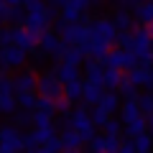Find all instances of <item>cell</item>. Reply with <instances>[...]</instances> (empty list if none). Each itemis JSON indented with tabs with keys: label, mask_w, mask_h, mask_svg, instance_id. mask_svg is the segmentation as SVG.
I'll use <instances>...</instances> for the list:
<instances>
[{
	"label": "cell",
	"mask_w": 153,
	"mask_h": 153,
	"mask_svg": "<svg viewBox=\"0 0 153 153\" xmlns=\"http://www.w3.org/2000/svg\"><path fill=\"white\" fill-rule=\"evenodd\" d=\"M69 125L74 128L79 135H82V140H84V143L92 140V135H94V123H92V117H89L87 107H76L74 112L69 115Z\"/></svg>",
	"instance_id": "1"
},
{
	"label": "cell",
	"mask_w": 153,
	"mask_h": 153,
	"mask_svg": "<svg viewBox=\"0 0 153 153\" xmlns=\"http://www.w3.org/2000/svg\"><path fill=\"white\" fill-rule=\"evenodd\" d=\"M64 44H79L82 49H87L89 44V21H74L66 26V31L61 33Z\"/></svg>",
	"instance_id": "2"
},
{
	"label": "cell",
	"mask_w": 153,
	"mask_h": 153,
	"mask_svg": "<svg viewBox=\"0 0 153 153\" xmlns=\"http://www.w3.org/2000/svg\"><path fill=\"white\" fill-rule=\"evenodd\" d=\"M23 151V135L16 125H0V153Z\"/></svg>",
	"instance_id": "3"
},
{
	"label": "cell",
	"mask_w": 153,
	"mask_h": 153,
	"mask_svg": "<svg viewBox=\"0 0 153 153\" xmlns=\"http://www.w3.org/2000/svg\"><path fill=\"white\" fill-rule=\"evenodd\" d=\"M115 36H117V28L110 18H94L89 23V38L94 41H105V44H112Z\"/></svg>",
	"instance_id": "4"
},
{
	"label": "cell",
	"mask_w": 153,
	"mask_h": 153,
	"mask_svg": "<svg viewBox=\"0 0 153 153\" xmlns=\"http://www.w3.org/2000/svg\"><path fill=\"white\" fill-rule=\"evenodd\" d=\"M23 26L31 28V31H36V33L46 31V28L51 26V10H49L46 5H44V8H33V10H28L26 18H23Z\"/></svg>",
	"instance_id": "5"
},
{
	"label": "cell",
	"mask_w": 153,
	"mask_h": 153,
	"mask_svg": "<svg viewBox=\"0 0 153 153\" xmlns=\"http://www.w3.org/2000/svg\"><path fill=\"white\" fill-rule=\"evenodd\" d=\"M36 89H38V94H44V97H51V100H56L59 94H64V84L59 82V76L51 71V74H41V76H36Z\"/></svg>",
	"instance_id": "6"
},
{
	"label": "cell",
	"mask_w": 153,
	"mask_h": 153,
	"mask_svg": "<svg viewBox=\"0 0 153 153\" xmlns=\"http://www.w3.org/2000/svg\"><path fill=\"white\" fill-rule=\"evenodd\" d=\"M23 61H26V49H21L16 44H3V49H0V64L5 69H18V66H23Z\"/></svg>",
	"instance_id": "7"
},
{
	"label": "cell",
	"mask_w": 153,
	"mask_h": 153,
	"mask_svg": "<svg viewBox=\"0 0 153 153\" xmlns=\"http://www.w3.org/2000/svg\"><path fill=\"white\" fill-rule=\"evenodd\" d=\"M105 64H107V66H115V69H130V66L138 64V59H135V54L128 51V49H115V51H107Z\"/></svg>",
	"instance_id": "8"
},
{
	"label": "cell",
	"mask_w": 153,
	"mask_h": 153,
	"mask_svg": "<svg viewBox=\"0 0 153 153\" xmlns=\"http://www.w3.org/2000/svg\"><path fill=\"white\" fill-rule=\"evenodd\" d=\"M36 46H41L44 54L56 56V59H59V56H61V49H64V41H61L56 33H49V28H46V31L38 33V44H36Z\"/></svg>",
	"instance_id": "9"
},
{
	"label": "cell",
	"mask_w": 153,
	"mask_h": 153,
	"mask_svg": "<svg viewBox=\"0 0 153 153\" xmlns=\"http://www.w3.org/2000/svg\"><path fill=\"white\" fill-rule=\"evenodd\" d=\"M13 92H36V71L23 69L13 76Z\"/></svg>",
	"instance_id": "10"
},
{
	"label": "cell",
	"mask_w": 153,
	"mask_h": 153,
	"mask_svg": "<svg viewBox=\"0 0 153 153\" xmlns=\"http://www.w3.org/2000/svg\"><path fill=\"white\" fill-rule=\"evenodd\" d=\"M84 56H89V54H87V49H82L79 44H69V46L64 44V49H61V56H59V59H61V61H69V64H76V66H79V64L84 61Z\"/></svg>",
	"instance_id": "11"
},
{
	"label": "cell",
	"mask_w": 153,
	"mask_h": 153,
	"mask_svg": "<svg viewBox=\"0 0 153 153\" xmlns=\"http://www.w3.org/2000/svg\"><path fill=\"white\" fill-rule=\"evenodd\" d=\"M59 138H61V146H64V151H82V146H84L82 135H79L74 128H64Z\"/></svg>",
	"instance_id": "12"
},
{
	"label": "cell",
	"mask_w": 153,
	"mask_h": 153,
	"mask_svg": "<svg viewBox=\"0 0 153 153\" xmlns=\"http://www.w3.org/2000/svg\"><path fill=\"white\" fill-rule=\"evenodd\" d=\"M102 84H97V82H82V100H84V105H97V100L102 97Z\"/></svg>",
	"instance_id": "13"
},
{
	"label": "cell",
	"mask_w": 153,
	"mask_h": 153,
	"mask_svg": "<svg viewBox=\"0 0 153 153\" xmlns=\"http://www.w3.org/2000/svg\"><path fill=\"white\" fill-rule=\"evenodd\" d=\"M54 74L59 76V82H61V84H66V82H74V79H79V66H76V64H69V61H61V64L54 69Z\"/></svg>",
	"instance_id": "14"
},
{
	"label": "cell",
	"mask_w": 153,
	"mask_h": 153,
	"mask_svg": "<svg viewBox=\"0 0 153 153\" xmlns=\"http://www.w3.org/2000/svg\"><path fill=\"white\" fill-rule=\"evenodd\" d=\"M120 115H123V123H125V125H130V123H138V120H143V112H140V107H138L135 97H133V100H125V105H123Z\"/></svg>",
	"instance_id": "15"
},
{
	"label": "cell",
	"mask_w": 153,
	"mask_h": 153,
	"mask_svg": "<svg viewBox=\"0 0 153 153\" xmlns=\"http://www.w3.org/2000/svg\"><path fill=\"white\" fill-rule=\"evenodd\" d=\"M133 10H135L133 16H135L140 23H153V3H151V0L135 3V5H133Z\"/></svg>",
	"instance_id": "16"
},
{
	"label": "cell",
	"mask_w": 153,
	"mask_h": 153,
	"mask_svg": "<svg viewBox=\"0 0 153 153\" xmlns=\"http://www.w3.org/2000/svg\"><path fill=\"white\" fill-rule=\"evenodd\" d=\"M120 79H123V69L107 66V69H105V74H102V87H107V89H117Z\"/></svg>",
	"instance_id": "17"
},
{
	"label": "cell",
	"mask_w": 153,
	"mask_h": 153,
	"mask_svg": "<svg viewBox=\"0 0 153 153\" xmlns=\"http://www.w3.org/2000/svg\"><path fill=\"white\" fill-rule=\"evenodd\" d=\"M84 74H87V79L89 82H97V84H102V74H105V61H89L87 64V69H84Z\"/></svg>",
	"instance_id": "18"
},
{
	"label": "cell",
	"mask_w": 153,
	"mask_h": 153,
	"mask_svg": "<svg viewBox=\"0 0 153 153\" xmlns=\"http://www.w3.org/2000/svg\"><path fill=\"white\" fill-rule=\"evenodd\" d=\"M64 97L71 100V102H79V100H82V79L66 82V84H64Z\"/></svg>",
	"instance_id": "19"
},
{
	"label": "cell",
	"mask_w": 153,
	"mask_h": 153,
	"mask_svg": "<svg viewBox=\"0 0 153 153\" xmlns=\"http://www.w3.org/2000/svg\"><path fill=\"white\" fill-rule=\"evenodd\" d=\"M112 23H115V28H117V31H128V28L133 26V16H130L128 10H125V8H120V10L115 13Z\"/></svg>",
	"instance_id": "20"
},
{
	"label": "cell",
	"mask_w": 153,
	"mask_h": 153,
	"mask_svg": "<svg viewBox=\"0 0 153 153\" xmlns=\"http://www.w3.org/2000/svg\"><path fill=\"white\" fill-rule=\"evenodd\" d=\"M97 105L105 110V112H110V115H112L115 110L120 107V97H117V94H105V92H102V97L97 100Z\"/></svg>",
	"instance_id": "21"
},
{
	"label": "cell",
	"mask_w": 153,
	"mask_h": 153,
	"mask_svg": "<svg viewBox=\"0 0 153 153\" xmlns=\"http://www.w3.org/2000/svg\"><path fill=\"white\" fill-rule=\"evenodd\" d=\"M16 94L13 92H0V112L3 115H10L13 110H16Z\"/></svg>",
	"instance_id": "22"
},
{
	"label": "cell",
	"mask_w": 153,
	"mask_h": 153,
	"mask_svg": "<svg viewBox=\"0 0 153 153\" xmlns=\"http://www.w3.org/2000/svg\"><path fill=\"white\" fill-rule=\"evenodd\" d=\"M13 123H16V128H28V125H31V123H33V115L31 112H28V110H18V112H16V110H13Z\"/></svg>",
	"instance_id": "23"
},
{
	"label": "cell",
	"mask_w": 153,
	"mask_h": 153,
	"mask_svg": "<svg viewBox=\"0 0 153 153\" xmlns=\"http://www.w3.org/2000/svg\"><path fill=\"white\" fill-rule=\"evenodd\" d=\"M16 102L23 110H33L36 107V92H16Z\"/></svg>",
	"instance_id": "24"
},
{
	"label": "cell",
	"mask_w": 153,
	"mask_h": 153,
	"mask_svg": "<svg viewBox=\"0 0 153 153\" xmlns=\"http://www.w3.org/2000/svg\"><path fill=\"white\" fill-rule=\"evenodd\" d=\"M102 128H105V135H107V138H120V135H123V123L112 120V117H110Z\"/></svg>",
	"instance_id": "25"
},
{
	"label": "cell",
	"mask_w": 153,
	"mask_h": 153,
	"mask_svg": "<svg viewBox=\"0 0 153 153\" xmlns=\"http://www.w3.org/2000/svg\"><path fill=\"white\" fill-rule=\"evenodd\" d=\"M115 41H117V49H128V51H130L133 49V33H130V28H128V31H117Z\"/></svg>",
	"instance_id": "26"
},
{
	"label": "cell",
	"mask_w": 153,
	"mask_h": 153,
	"mask_svg": "<svg viewBox=\"0 0 153 153\" xmlns=\"http://www.w3.org/2000/svg\"><path fill=\"white\" fill-rule=\"evenodd\" d=\"M33 110H41V112H49V115L56 112L54 100H51V97H44V94H41V97H36V107H33Z\"/></svg>",
	"instance_id": "27"
},
{
	"label": "cell",
	"mask_w": 153,
	"mask_h": 153,
	"mask_svg": "<svg viewBox=\"0 0 153 153\" xmlns=\"http://www.w3.org/2000/svg\"><path fill=\"white\" fill-rule=\"evenodd\" d=\"M41 151H46V153H61V151H64V146H61V138H59V135L49 138V140L41 146Z\"/></svg>",
	"instance_id": "28"
},
{
	"label": "cell",
	"mask_w": 153,
	"mask_h": 153,
	"mask_svg": "<svg viewBox=\"0 0 153 153\" xmlns=\"http://www.w3.org/2000/svg\"><path fill=\"white\" fill-rule=\"evenodd\" d=\"M138 102V107H140V112H153V92H146V94H140V97L135 100Z\"/></svg>",
	"instance_id": "29"
},
{
	"label": "cell",
	"mask_w": 153,
	"mask_h": 153,
	"mask_svg": "<svg viewBox=\"0 0 153 153\" xmlns=\"http://www.w3.org/2000/svg\"><path fill=\"white\" fill-rule=\"evenodd\" d=\"M89 117H92V123H94V125H100V128H102L105 123H107L110 117H112V115H110V112H105V110L100 107V105H94V112L89 115Z\"/></svg>",
	"instance_id": "30"
},
{
	"label": "cell",
	"mask_w": 153,
	"mask_h": 153,
	"mask_svg": "<svg viewBox=\"0 0 153 153\" xmlns=\"http://www.w3.org/2000/svg\"><path fill=\"white\" fill-rule=\"evenodd\" d=\"M133 143H135V151H151V148H153V140H151V135H146V133L135 135V138H133Z\"/></svg>",
	"instance_id": "31"
},
{
	"label": "cell",
	"mask_w": 153,
	"mask_h": 153,
	"mask_svg": "<svg viewBox=\"0 0 153 153\" xmlns=\"http://www.w3.org/2000/svg\"><path fill=\"white\" fill-rule=\"evenodd\" d=\"M117 89L123 92V97H125V100H133V97H135V84H133L130 79H120Z\"/></svg>",
	"instance_id": "32"
},
{
	"label": "cell",
	"mask_w": 153,
	"mask_h": 153,
	"mask_svg": "<svg viewBox=\"0 0 153 153\" xmlns=\"http://www.w3.org/2000/svg\"><path fill=\"white\" fill-rule=\"evenodd\" d=\"M64 21H69V23H74V21H87V16L84 13H79V10H69V8H64Z\"/></svg>",
	"instance_id": "33"
},
{
	"label": "cell",
	"mask_w": 153,
	"mask_h": 153,
	"mask_svg": "<svg viewBox=\"0 0 153 153\" xmlns=\"http://www.w3.org/2000/svg\"><path fill=\"white\" fill-rule=\"evenodd\" d=\"M87 5H89L87 0H66V3H64V8H69V10H79V13L87 10Z\"/></svg>",
	"instance_id": "34"
},
{
	"label": "cell",
	"mask_w": 153,
	"mask_h": 153,
	"mask_svg": "<svg viewBox=\"0 0 153 153\" xmlns=\"http://www.w3.org/2000/svg\"><path fill=\"white\" fill-rule=\"evenodd\" d=\"M33 115V125H46V123H51V115L49 112H41V110H36Z\"/></svg>",
	"instance_id": "35"
},
{
	"label": "cell",
	"mask_w": 153,
	"mask_h": 153,
	"mask_svg": "<svg viewBox=\"0 0 153 153\" xmlns=\"http://www.w3.org/2000/svg\"><path fill=\"white\" fill-rule=\"evenodd\" d=\"M0 92H13V79L8 74H3V71H0Z\"/></svg>",
	"instance_id": "36"
},
{
	"label": "cell",
	"mask_w": 153,
	"mask_h": 153,
	"mask_svg": "<svg viewBox=\"0 0 153 153\" xmlns=\"http://www.w3.org/2000/svg\"><path fill=\"white\" fill-rule=\"evenodd\" d=\"M117 151H120V153H133V151H135V143H133V138H125L123 143H117Z\"/></svg>",
	"instance_id": "37"
},
{
	"label": "cell",
	"mask_w": 153,
	"mask_h": 153,
	"mask_svg": "<svg viewBox=\"0 0 153 153\" xmlns=\"http://www.w3.org/2000/svg\"><path fill=\"white\" fill-rule=\"evenodd\" d=\"M89 148H92V151H97V153H102V151H105V138L92 135V140H89Z\"/></svg>",
	"instance_id": "38"
},
{
	"label": "cell",
	"mask_w": 153,
	"mask_h": 153,
	"mask_svg": "<svg viewBox=\"0 0 153 153\" xmlns=\"http://www.w3.org/2000/svg\"><path fill=\"white\" fill-rule=\"evenodd\" d=\"M105 151H110V153L117 151V138H107L105 135Z\"/></svg>",
	"instance_id": "39"
},
{
	"label": "cell",
	"mask_w": 153,
	"mask_h": 153,
	"mask_svg": "<svg viewBox=\"0 0 153 153\" xmlns=\"http://www.w3.org/2000/svg\"><path fill=\"white\" fill-rule=\"evenodd\" d=\"M143 84H146V87H153V69L151 66H148V71H146V82Z\"/></svg>",
	"instance_id": "40"
},
{
	"label": "cell",
	"mask_w": 153,
	"mask_h": 153,
	"mask_svg": "<svg viewBox=\"0 0 153 153\" xmlns=\"http://www.w3.org/2000/svg\"><path fill=\"white\" fill-rule=\"evenodd\" d=\"M146 128H153V112L146 115Z\"/></svg>",
	"instance_id": "41"
},
{
	"label": "cell",
	"mask_w": 153,
	"mask_h": 153,
	"mask_svg": "<svg viewBox=\"0 0 153 153\" xmlns=\"http://www.w3.org/2000/svg\"><path fill=\"white\" fill-rule=\"evenodd\" d=\"M151 49H153V41H151Z\"/></svg>",
	"instance_id": "42"
},
{
	"label": "cell",
	"mask_w": 153,
	"mask_h": 153,
	"mask_svg": "<svg viewBox=\"0 0 153 153\" xmlns=\"http://www.w3.org/2000/svg\"><path fill=\"white\" fill-rule=\"evenodd\" d=\"M0 33H3V28H0Z\"/></svg>",
	"instance_id": "43"
},
{
	"label": "cell",
	"mask_w": 153,
	"mask_h": 153,
	"mask_svg": "<svg viewBox=\"0 0 153 153\" xmlns=\"http://www.w3.org/2000/svg\"><path fill=\"white\" fill-rule=\"evenodd\" d=\"M87 3H92V0H87Z\"/></svg>",
	"instance_id": "44"
}]
</instances>
